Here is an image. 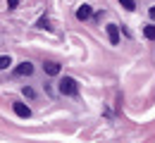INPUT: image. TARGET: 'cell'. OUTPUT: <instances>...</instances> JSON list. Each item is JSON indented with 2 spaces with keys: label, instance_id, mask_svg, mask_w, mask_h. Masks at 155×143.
Listing matches in <instances>:
<instances>
[{
  "label": "cell",
  "instance_id": "cell-1",
  "mask_svg": "<svg viewBox=\"0 0 155 143\" xmlns=\"http://www.w3.org/2000/svg\"><path fill=\"white\" fill-rule=\"evenodd\" d=\"M60 93H64V96H77V93H79V83H77V79H72V76H64V79L60 81Z\"/></svg>",
  "mask_w": 155,
  "mask_h": 143
},
{
  "label": "cell",
  "instance_id": "cell-2",
  "mask_svg": "<svg viewBox=\"0 0 155 143\" xmlns=\"http://www.w3.org/2000/svg\"><path fill=\"white\" fill-rule=\"evenodd\" d=\"M105 29H107V38H110V43L117 45V43H119V26H117V24H107Z\"/></svg>",
  "mask_w": 155,
  "mask_h": 143
},
{
  "label": "cell",
  "instance_id": "cell-3",
  "mask_svg": "<svg viewBox=\"0 0 155 143\" xmlns=\"http://www.w3.org/2000/svg\"><path fill=\"white\" fill-rule=\"evenodd\" d=\"M15 74H17V76H31V74H34V64H31V62H21L19 67L15 69Z\"/></svg>",
  "mask_w": 155,
  "mask_h": 143
},
{
  "label": "cell",
  "instance_id": "cell-4",
  "mask_svg": "<svg viewBox=\"0 0 155 143\" xmlns=\"http://www.w3.org/2000/svg\"><path fill=\"white\" fill-rule=\"evenodd\" d=\"M12 107H15V115H17V117H24V119H26V117H31L29 105H24V102H15Z\"/></svg>",
  "mask_w": 155,
  "mask_h": 143
},
{
  "label": "cell",
  "instance_id": "cell-5",
  "mask_svg": "<svg viewBox=\"0 0 155 143\" xmlns=\"http://www.w3.org/2000/svg\"><path fill=\"white\" fill-rule=\"evenodd\" d=\"M43 69H45V74H50V76H58L60 74V64L58 62H45Z\"/></svg>",
  "mask_w": 155,
  "mask_h": 143
},
{
  "label": "cell",
  "instance_id": "cell-6",
  "mask_svg": "<svg viewBox=\"0 0 155 143\" xmlns=\"http://www.w3.org/2000/svg\"><path fill=\"white\" fill-rule=\"evenodd\" d=\"M91 17V5H81L77 10V19H88Z\"/></svg>",
  "mask_w": 155,
  "mask_h": 143
},
{
  "label": "cell",
  "instance_id": "cell-7",
  "mask_svg": "<svg viewBox=\"0 0 155 143\" xmlns=\"http://www.w3.org/2000/svg\"><path fill=\"white\" fill-rule=\"evenodd\" d=\"M143 34H146V38H148V41H155V24L143 26Z\"/></svg>",
  "mask_w": 155,
  "mask_h": 143
},
{
  "label": "cell",
  "instance_id": "cell-8",
  "mask_svg": "<svg viewBox=\"0 0 155 143\" xmlns=\"http://www.w3.org/2000/svg\"><path fill=\"white\" fill-rule=\"evenodd\" d=\"M119 5H122L124 10H129V12H134V10H136V2H134V0H119Z\"/></svg>",
  "mask_w": 155,
  "mask_h": 143
},
{
  "label": "cell",
  "instance_id": "cell-9",
  "mask_svg": "<svg viewBox=\"0 0 155 143\" xmlns=\"http://www.w3.org/2000/svg\"><path fill=\"white\" fill-rule=\"evenodd\" d=\"M12 64V60H10V55H0V69H7Z\"/></svg>",
  "mask_w": 155,
  "mask_h": 143
},
{
  "label": "cell",
  "instance_id": "cell-10",
  "mask_svg": "<svg viewBox=\"0 0 155 143\" xmlns=\"http://www.w3.org/2000/svg\"><path fill=\"white\" fill-rule=\"evenodd\" d=\"M38 29H50V21H48V17H41V19H38Z\"/></svg>",
  "mask_w": 155,
  "mask_h": 143
},
{
  "label": "cell",
  "instance_id": "cell-11",
  "mask_svg": "<svg viewBox=\"0 0 155 143\" xmlns=\"http://www.w3.org/2000/svg\"><path fill=\"white\" fill-rule=\"evenodd\" d=\"M7 5H10V7H17V5H19V0H7Z\"/></svg>",
  "mask_w": 155,
  "mask_h": 143
},
{
  "label": "cell",
  "instance_id": "cell-12",
  "mask_svg": "<svg viewBox=\"0 0 155 143\" xmlns=\"http://www.w3.org/2000/svg\"><path fill=\"white\" fill-rule=\"evenodd\" d=\"M150 19H155V7H150Z\"/></svg>",
  "mask_w": 155,
  "mask_h": 143
}]
</instances>
